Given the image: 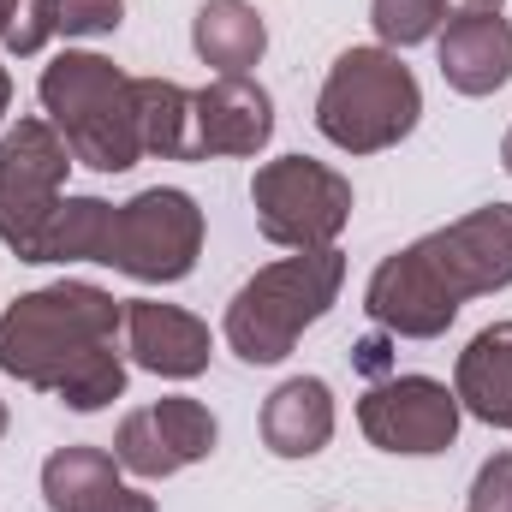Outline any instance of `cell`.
Wrapping results in <instances>:
<instances>
[{
	"label": "cell",
	"instance_id": "obj_22",
	"mask_svg": "<svg viewBox=\"0 0 512 512\" xmlns=\"http://www.w3.org/2000/svg\"><path fill=\"white\" fill-rule=\"evenodd\" d=\"M54 30V0H0V48L6 54H42Z\"/></svg>",
	"mask_w": 512,
	"mask_h": 512
},
{
	"label": "cell",
	"instance_id": "obj_16",
	"mask_svg": "<svg viewBox=\"0 0 512 512\" xmlns=\"http://www.w3.org/2000/svg\"><path fill=\"white\" fill-rule=\"evenodd\" d=\"M262 441L274 459H310L334 441V393L322 376H292L262 399Z\"/></svg>",
	"mask_w": 512,
	"mask_h": 512
},
{
	"label": "cell",
	"instance_id": "obj_25",
	"mask_svg": "<svg viewBox=\"0 0 512 512\" xmlns=\"http://www.w3.org/2000/svg\"><path fill=\"white\" fill-rule=\"evenodd\" d=\"M358 370H370V376H376V370H387V340H382V334L358 346Z\"/></svg>",
	"mask_w": 512,
	"mask_h": 512
},
{
	"label": "cell",
	"instance_id": "obj_6",
	"mask_svg": "<svg viewBox=\"0 0 512 512\" xmlns=\"http://www.w3.org/2000/svg\"><path fill=\"white\" fill-rule=\"evenodd\" d=\"M72 149L48 120L0 131V245L18 262H42V233L66 203Z\"/></svg>",
	"mask_w": 512,
	"mask_h": 512
},
{
	"label": "cell",
	"instance_id": "obj_18",
	"mask_svg": "<svg viewBox=\"0 0 512 512\" xmlns=\"http://www.w3.org/2000/svg\"><path fill=\"white\" fill-rule=\"evenodd\" d=\"M191 48L221 78H251V66L268 48V24L251 0H203L191 18Z\"/></svg>",
	"mask_w": 512,
	"mask_h": 512
},
{
	"label": "cell",
	"instance_id": "obj_27",
	"mask_svg": "<svg viewBox=\"0 0 512 512\" xmlns=\"http://www.w3.org/2000/svg\"><path fill=\"white\" fill-rule=\"evenodd\" d=\"M6 108H12V78H6V66H0V126H6Z\"/></svg>",
	"mask_w": 512,
	"mask_h": 512
},
{
	"label": "cell",
	"instance_id": "obj_3",
	"mask_svg": "<svg viewBox=\"0 0 512 512\" xmlns=\"http://www.w3.org/2000/svg\"><path fill=\"white\" fill-rule=\"evenodd\" d=\"M340 286H346V256L334 245L256 268L227 304V346L245 364H280L304 340V328L334 310Z\"/></svg>",
	"mask_w": 512,
	"mask_h": 512
},
{
	"label": "cell",
	"instance_id": "obj_19",
	"mask_svg": "<svg viewBox=\"0 0 512 512\" xmlns=\"http://www.w3.org/2000/svg\"><path fill=\"white\" fill-rule=\"evenodd\" d=\"M137 137L143 155L191 161V90L173 78H137Z\"/></svg>",
	"mask_w": 512,
	"mask_h": 512
},
{
	"label": "cell",
	"instance_id": "obj_11",
	"mask_svg": "<svg viewBox=\"0 0 512 512\" xmlns=\"http://www.w3.org/2000/svg\"><path fill=\"white\" fill-rule=\"evenodd\" d=\"M364 310L393 340H441L453 328V316H459V298L435 280V268L417 256V245H405L370 274Z\"/></svg>",
	"mask_w": 512,
	"mask_h": 512
},
{
	"label": "cell",
	"instance_id": "obj_20",
	"mask_svg": "<svg viewBox=\"0 0 512 512\" xmlns=\"http://www.w3.org/2000/svg\"><path fill=\"white\" fill-rule=\"evenodd\" d=\"M108 239H114V203L66 197L42 233V262H108Z\"/></svg>",
	"mask_w": 512,
	"mask_h": 512
},
{
	"label": "cell",
	"instance_id": "obj_15",
	"mask_svg": "<svg viewBox=\"0 0 512 512\" xmlns=\"http://www.w3.org/2000/svg\"><path fill=\"white\" fill-rule=\"evenodd\" d=\"M42 495L54 512H155V501L120 477V459L102 447H84V441L48 453Z\"/></svg>",
	"mask_w": 512,
	"mask_h": 512
},
{
	"label": "cell",
	"instance_id": "obj_21",
	"mask_svg": "<svg viewBox=\"0 0 512 512\" xmlns=\"http://www.w3.org/2000/svg\"><path fill=\"white\" fill-rule=\"evenodd\" d=\"M453 0H370V24L387 48H417L429 36H441Z\"/></svg>",
	"mask_w": 512,
	"mask_h": 512
},
{
	"label": "cell",
	"instance_id": "obj_17",
	"mask_svg": "<svg viewBox=\"0 0 512 512\" xmlns=\"http://www.w3.org/2000/svg\"><path fill=\"white\" fill-rule=\"evenodd\" d=\"M459 411L483 417L489 429H512V322H489L453 370Z\"/></svg>",
	"mask_w": 512,
	"mask_h": 512
},
{
	"label": "cell",
	"instance_id": "obj_9",
	"mask_svg": "<svg viewBox=\"0 0 512 512\" xmlns=\"http://www.w3.org/2000/svg\"><path fill=\"white\" fill-rule=\"evenodd\" d=\"M417 256L435 268V280L459 304L512 286V203H483V209L459 215L453 227L417 239Z\"/></svg>",
	"mask_w": 512,
	"mask_h": 512
},
{
	"label": "cell",
	"instance_id": "obj_14",
	"mask_svg": "<svg viewBox=\"0 0 512 512\" xmlns=\"http://www.w3.org/2000/svg\"><path fill=\"white\" fill-rule=\"evenodd\" d=\"M435 54L459 96H495L512 78V24L501 12H453L435 36Z\"/></svg>",
	"mask_w": 512,
	"mask_h": 512
},
{
	"label": "cell",
	"instance_id": "obj_10",
	"mask_svg": "<svg viewBox=\"0 0 512 512\" xmlns=\"http://www.w3.org/2000/svg\"><path fill=\"white\" fill-rule=\"evenodd\" d=\"M215 441H221L215 411L203 399L173 393V399H155V405L131 411L126 423H120L114 459H120V471H131V477H173L185 465H203L215 453Z\"/></svg>",
	"mask_w": 512,
	"mask_h": 512
},
{
	"label": "cell",
	"instance_id": "obj_5",
	"mask_svg": "<svg viewBox=\"0 0 512 512\" xmlns=\"http://www.w3.org/2000/svg\"><path fill=\"white\" fill-rule=\"evenodd\" d=\"M251 209L268 245L286 251H322L346 233L352 221V179L334 173L328 161L310 155H280L262 161L251 179Z\"/></svg>",
	"mask_w": 512,
	"mask_h": 512
},
{
	"label": "cell",
	"instance_id": "obj_7",
	"mask_svg": "<svg viewBox=\"0 0 512 512\" xmlns=\"http://www.w3.org/2000/svg\"><path fill=\"white\" fill-rule=\"evenodd\" d=\"M197 251H203V209L185 191L149 185L131 203H114L108 268H120L143 286H173L197 268Z\"/></svg>",
	"mask_w": 512,
	"mask_h": 512
},
{
	"label": "cell",
	"instance_id": "obj_12",
	"mask_svg": "<svg viewBox=\"0 0 512 512\" xmlns=\"http://www.w3.org/2000/svg\"><path fill=\"white\" fill-rule=\"evenodd\" d=\"M274 137V96L256 78H215L191 90V161L256 155Z\"/></svg>",
	"mask_w": 512,
	"mask_h": 512
},
{
	"label": "cell",
	"instance_id": "obj_8",
	"mask_svg": "<svg viewBox=\"0 0 512 512\" xmlns=\"http://www.w3.org/2000/svg\"><path fill=\"white\" fill-rule=\"evenodd\" d=\"M358 429L382 453H447L459 441V393L435 376H387L358 399Z\"/></svg>",
	"mask_w": 512,
	"mask_h": 512
},
{
	"label": "cell",
	"instance_id": "obj_28",
	"mask_svg": "<svg viewBox=\"0 0 512 512\" xmlns=\"http://www.w3.org/2000/svg\"><path fill=\"white\" fill-rule=\"evenodd\" d=\"M501 161H507V173H512V131H507V143H501Z\"/></svg>",
	"mask_w": 512,
	"mask_h": 512
},
{
	"label": "cell",
	"instance_id": "obj_1",
	"mask_svg": "<svg viewBox=\"0 0 512 512\" xmlns=\"http://www.w3.org/2000/svg\"><path fill=\"white\" fill-rule=\"evenodd\" d=\"M126 304L90 280H54L0 316V370L12 382L54 393L72 411H102L126 393Z\"/></svg>",
	"mask_w": 512,
	"mask_h": 512
},
{
	"label": "cell",
	"instance_id": "obj_29",
	"mask_svg": "<svg viewBox=\"0 0 512 512\" xmlns=\"http://www.w3.org/2000/svg\"><path fill=\"white\" fill-rule=\"evenodd\" d=\"M0 435H6V405H0Z\"/></svg>",
	"mask_w": 512,
	"mask_h": 512
},
{
	"label": "cell",
	"instance_id": "obj_2",
	"mask_svg": "<svg viewBox=\"0 0 512 512\" xmlns=\"http://www.w3.org/2000/svg\"><path fill=\"white\" fill-rule=\"evenodd\" d=\"M42 114L48 126L66 137L72 161L96 167V173H126L143 155L137 137V78H126L114 60L90 54V48H66L42 66Z\"/></svg>",
	"mask_w": 512,
	"mask_h": 512
},
{
	"label": "cell",
	"instance_id": "obj_24",
	"mask_svg": "<svg viewBox=\"0 0 512 512\" xmlns=\"http://www.w3.org/2000/svg\"><path fill=\"white\" fill-rule=\"evenodd\" d=\"M465 512H512V453H495V459L477 471Z\"/></svg>",
	"mask_w": 512,
	"mask_h": 512
},
{
	"label": "cell",
	"instance_id": "obj_26",
	"mask_svg": "<svg viewBox=\"0 0 512 512\" xmlns=\"http://www.w3.org/2000/svg\"><path fill=\"white\" fill-rule=\"evenodd\" d=\"M453 12H501V0H453Z\"/></svg>",
	"mask_w": 512,
	"mask_h": 512
},
{
	"label": "cell",
	"instance_id": "obj_23",
	"mask_svg": "<svg viewBox=\"0 0 512 512\" xmlns=\"http://www.w3.org/2000/svg\"><path fill=\"white\" fill-rule=\"evenodd\" d=\"M126 0H54V30L60 36H108L120 30Z\"/></svg>",
	"mask_w": 512,
	"mask_h": 512
},
{
	"label": "cell",
	"instance_id": "obj_4",
	"mask_svg": "<svg viewBox=\"0 0 512 512\" xmlns=\"http://www.w3.org/2000/svg\"><path fill=\"white\" fill-rule=\"evenodd\" d=\"M423 90L393 48H346L316 96V131L346 155H376L411 137Z\"/></svg>",
	"mask_w": 512,
	"mask_h": 512
},
{
	"label": "cell",
	"instance_id": "obj_13",
	"mask_svg": "<svg viewBox=\"0 0 512 512\" xmlns=\"http://www.w3.org/2000/svg\"><path fill=\"white\" fill-rule=\"evenodd\" d=\"M126 352L137 370L149 376H167V382H191L209 370V322H197L191 310L179 304H161V298H126Z\"/></svg>",
	"mask_w": 512,
	"mask_h": 512
}]
</instances>
